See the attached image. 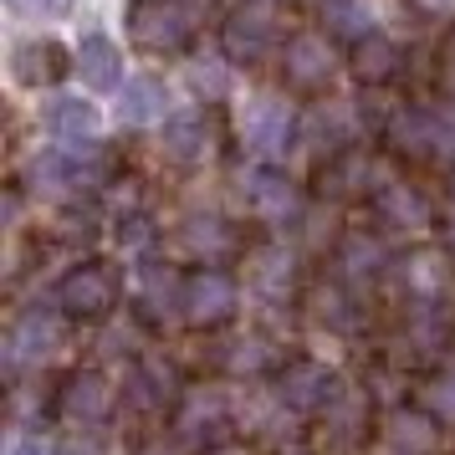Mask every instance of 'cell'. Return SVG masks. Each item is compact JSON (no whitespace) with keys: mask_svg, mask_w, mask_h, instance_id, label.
<instances>
[{"mask_svg":"<svg viewBox=\"0 0 455 455\" xmlns=\"http://www.w3.org/2000/svg\"><path fill=\"white\" fill-rule=\"evenodd\" d=\"M384 139L399 159H455V108H404L394 113Z\"/></svg>","mask_w":455,"mask_h":455,"instance_id":"obj_1","label":"cell"},{"mask_svg":"<svg viewBox=\"0 0 455 455\" xmlns=\"http://www.w3.org/2000/svg\"><path fill=\"white\" fill-rule=\"evenodd\" d=\"M189 36H195L189 0H133L128 5V42L148 57H169L189 46Z\"/></svg>","mask_w":455,"mask_h":455,"instance_id":"obj_2","label":"cell"},{"mask_svg":"<svg viewBox=\"0 0 455 455\" xmlns=\"http://www.w3.org/2000/svg\"><path fill=\"white\" fill-rule=\"evenodd\" d=\"M118 297H124V282L108 261H77L57 282V307L72 323H103L108 312L118 307Z\"/></svg>","mask_w":455,"mask_h":455,"instance_id":"obj_3","label":"cell"},{"mask_svg":"<svg viewBox=\"0 0 455 455\" xmlns=\"http://www.w3.org/2000/svg\"><path fill=\"white\" fill-rule=\"evenodd\" d=\"M235 133H241V144L256 154V159H282L297 139V113H291L287 98H276V92H256L241 103L235 113Z\"/></svg>","mask_w":455,"mask_h":455,"instance_id":"obj_4","label":"cell"},{"mask_svg":"<svg viewBox=\"0 0 455 455\" xmlns=\"http://www.w3.org/2000/svg\"><path fill=\"white\" fill-rule=\"evenodd\" d=\"M26 185H31V195H42V200H72L87 185H98V164L83 159V148H46V154L31 159Z\"/></svg>","mask_w":455,"mask_h":455,"instance_id":"obj_5","label":"cell"},{"mask_svg":"<svg viewBox=\"0 0 455 455\" xmlns=\"http://www.w3.org/2000/svg\"><path fill=\"white\" fill-rule=\"evenodd\" d=\"M52 353H57V323H52L42 307H26L21 317L5 328V348H0V358H5V373H11V379L36 373Z\"/></svg>","mask_w":455,"mask_h":455,"instance_id":"obj_6","label":"cell"},{"mask_svg":"<svg viewBox=\"0 0 455 455\" xmlns=\"http://www.w3.org/2000/svg\"><path fill=\"white\" fill-rule=\"evenodd\" d=\"M235 312H241V291L230 282L226 271H195L185 276V317L189 328H226L235 323Z\"/></svg>","mask_w":455,"mask_h":455,"instance_id":"obj_7","label":"cell"},{"mask_svg":"<svg viewBox=\"0 0 455 455\" xmlns=\"http://www.w3.org/2000/svg\"><path fill=\"white\" fill-rule=\"evenodd\" d=\"M113 384H108L98 369H77L62 379V389H57V414H67L72 425H83V430H98L108 414H113Z\"/></svg>","mask_w":455,"mask_h":455,"instance_id":"obj_8","label":"cell"},{"mask_svg":"<svg viewBox=\"0 0 455 455\" xmlns=\"http://www.w3.org/2000/svg\"><path fill=\"white\" fill-rule=\"evenodd\" d=\"M77 67V57H67L62 42H52V36H36V42H21L11 52V77L16 87L26 92H42V87H57Z\"/></svg>","mask_w":455,"mask_h":455,"instance_id":"obj_9","label":"cell"},{"mask_svg":"<svg viewBox=\"0 0 455 455\" xmlns=\"http://www.w3.org/2000/svg\"><path fill=\"white\" fill-rule=\"evenodd\" d=\"M338 72V52H332L328 36H317V31H302V36H291L287 52H282V77L291 87H328V77Z\"/></svg>","mask_w":455,"mask_h":455,"instance_id":"obj_10","label":"cell"},{"mask_svg":"<svg viewBox=\"0 0 455 455\" xmlns=\"http://www.w3.org/2000/svg\"><path fill=\"white\" fill-rule=\"evenodd\" d=\"M276 394H282V404H287L291 414H323L343 389H338V373H332L328 363H291V369L282 373Z\"/></svg>","mask_w":455,"mask_h":455,"instance_id":"obj_11","label":"cell"},{"mask_svg":"<svg viewBox=\"0 0 455 455\" xmlns=\"http://www.w3.org/2000/svg\"><path fill=\"white\" fill-rule=\"evenodd\" d=\"M241 195L261 220H297L302 215V189L291 185L282 169H251L241 174Z\"/></svg>","mask_w":455,"mask_h":455,"instance_id":"obj_12","label":"cell"},{"mask_svg":"<svg viewBox=\"0 0 455 455\" xmlns=\"http://www.w3.org/2000/svg\"><path fill=\"white\" fill-rule=\"evenodd\" d=\"M369 210L379 215V226L384 230H404V235H414V230L430 226V200H425L410 180H389V185H379L373 189V200H369Z\"/></svg>","mask_w":455,"mask_h":455,"instance_id":"obj_13","label":"cell"},{"mask_svg":"<svg viewBox=\"0 0 455 455\" xmlns=\"http://www.w3.org/2000/svg\"><path fill=\"white\" fill-rule=\"evenodd\" d=\"M271 42H276V26H271V16L261 5H241L226 21V31H220V46H226L230 62H261Z\"/></svg>","mask_w":455,"mask_h":455,"instance_id":"obj_14","label":"cell"},{"mask_svg":"<svg viewBox=\"0 0 455 455\" xmlns=\"http://www.w3.org/2000/svg\"><path fill=\"white\" fill-rule=\"evenodd\" d=\"M180 251H189V256H235V246H241V230L230 226L226 215H215V210H195V215H185V226H180Z\"/></svg>","mask_w":455,"mask_h":455,"instance_id":"obj_15","label":"cell"},{"mask_svg":"<svg viewBox=\"0 0 455 455\" xmlns=\"http://www.w3.org/2000/svg\"><path fill=\"white\" fill-rule=\"evenodd\" d=\"M159 144H164V159L169 164H200L210 154V124L205 113H195V108H185V113H174V118H164V128H159Z\"/></svg>","mask_w":455,"mask_h":455,"instance_id":"obj_16","label":"cell"},{"mask_svg":"<svg viewBox=\"0 0 455 455\" xmlns=\"http://www.w3.org/2000/svg\"><path fill=\"white\" fill-rule=\"evenodd\" d=\"M246 287L256 291V297H267V302H282V297H291V287H297V261H291V251H282V246L251 251V261H246Z\"/></svg>","mask_w":455,"mask_h":455,"instance_id":"obj_17","label":"cell"},{"mask_svg":"<svg viewBox=\"0 0 455 455\" xmlns=\"http://www.w3.org/2000/svg\"><path fill=\"white\" fill-rule=\"evenodd\" d=\"M220 373H235V379H267L271 369H282V348L256 338V332H235L226 348L215 353Z\"/></svg>","mask_w":455,"mask_h":455,"instance_id":"obj_18","label":"cell"},{"mask_svg":"<svg viewBox=\"0 0 455 455\" xmlns=\"http://www.w3.org/2000/svg\"><path fill=\"white\" fill-rule=\"evenodd\" d=\"M46 128L57 133V144L62 148H92L98 144L103 118H98V108L83 103V98H57V103L46 108Z\"/></svg>","mask_w":455,"mask_h":455,"instance_id":"obj_19","label":"cell"},{"mask_svg":"<svg viewBox=\"0 0 455 455\" xmlns=\"http://www.w3.org/2000/svg\"><path fill=\"white\" fill-rule=\"evenodd\" d=\"M174 307H185V276H174L169 267H144L139 276V312H144V323L154 328H164Z\"/></svg>","mask_w":455,"mask_h":455,"instance_id":"obj_20","label":"cell"},{"mask_svg":"<svg viewBox=\"0 0 455 455\" xmlns=\"http://www.w3.org/2000/svg\"><path fill=\"white\" fill-rule=\"evenodd\" d=\"M169 113V87L159 77H128L124 92H118V118L128 128H154L164 124Z\"/></svg>","mask_w":455,"mask_h":455,"instance_id":"obj_21","label":"cell"},{"mask_svg":"<svg viewBox=\"0 0 455 455\" xmlns=\"http://www.w3.org/2000/svg\"><path fill=\"white\" fill-rule=\"evenodd\" d=\"M77 72H83V83L92 87V92L124 87V52H118V42H108V36H83V46H77Z\"/></svg>","mask_w":455,"mask_h":455,"instance_id":"obj_22","label":"cell"},{"mask_svg":"<svg viewBox=\"0 0 455 455\" xmlns=\"http://www.w3.org/2000/svg\"><path fill=\"white\" fill-rule=\"evenodd\" d=\"M394 455H435V440H440V419L430 410H394L389 430H384Z\"/></svg>","mask_w":455,"mask_h":455,"instance_id":"obj_23","label":"cell"},{"mask_svg":"<svg viewBox=\"0 0 455 455\" xmlns=\"http://www.w3.org/2000/svg\"><path fill=\"white\" fill-rule=\"evenodd\" d=\"M338 271L348 276L353 287H369L373 276L389 271V246H384L379 235H343V246H338Z\"/></svg>","mask_w":455,"mask_h":455,"instance_id":"obj_24","label":"cell"},{"mask_svg":"<svg viewBox=\"0 0 455 455\" xmlns=\"http://www.w3.org/2000/svg\"><path fill=\"white\" fill-rule=\"evenodd\" d=\"M230 425V404L220 389L189 394L185 410H180V435L185 440H220V430Z\"/></svg>","mask_w":455,"mask_h":455,"instance_id":"obj_25","label":"cell"},{"mask_svg":"<svg viewBox=\"0 0 455 455\" xmlns=\"http://www.w3.org/2000/svg\"><path fill=\"white\" fill-rule=\"evenodd\" d=\"M174 394H180L174 369H164V363H133V373H128V399H133L139 410L164 414L169 404H174Z\"/></svg>","mask_w":455,"mask_h":455,"instance_id":"obj_26","label":"cell"},{"mask_svg":"<svg viewBox=\"0 0 455 455\" xmlns=\"http://www.w3.org/2000/svg\"><path fill=\"white\" fill-rule=\"evenodd\" d=\"M399 62H404V57H399V46L389 42V36H363V42L353 46V72H358V83H369V87H384L394 77V72H399Z\"/></svg>","mask_w":455,"mask_h":455,"instance_id":"obj_27","label":"cell"},{"mask_svg":"<svg viewBox=\"0 0 455 455\" xmlns=\"http://www.w3.org/2000/svg\"><path fill=\"white\" fill-rule=\"evenodd\" d=\"M323 21H328L332 36L363 42V36L373 31V5L369 0H323Z\"/></svg>","mask_w":455,"mask_h":455,"instance_id":"obj_28","label":"cell"},{"mask_svg":"<svg viewBox=\"0 0 455 455\" xmlns=\"http://www.w3.org/2000/svg\"><path fill=\"white\" fill-rule=\"evenodd\" d=\"M419 404L440 419V425H455V369H445V373H435L430 384L419 389Z\"/></svg>","mask_w":455,"mask_h":455,"instance_id":"obj_29","label":"cell"},{"mask_svg":"<svg viewBox=\"0 0 455 455\" xmlns=\"http://www.w3.org/2000/svg\"><path fill=\"white\" fill-rule=\"evenodd\" d=\"M189 87L200 92V98H220L230 87V72L220 57H189Z\"/></svg>","mask_w":455,"mask_h":455,"instance_id":"obj_30","label":"cell"},{"mask_svg":"<svg viewBox=\"0 0 455 455\" xmlns=\"http://www.w3.org/2000/svg\"><path fill=\"white\" fill-rule=\"evenodd\" d=\"M317 144H328V148H348L353 144L348 108H328V113H317Z\"/></svg>","mask_w":455,"mask_h":455,"instance_id":"obj_31","label":"cell"},{"mask_svg":"<svg viewBox=\"0 0 455 455\" xmlns=\"http://www.w3.org/2000/svg\"><path fill=\"white\" fill-rule=\"evenodd\" d=\"M317 317L328 323V328H348L353 323V302H348V291H317Z\"/></svg>","mask_w":455,"mask_h":455,"instance_id":"obj_32","label":"cell"},{"mask_svg":"<svg viewBox=\"0 0 455 455\" xmlns=\"http://www.w3.org/2000/svg\"><path fill=\"white\" fill-rule=\"evenodd\" d=\"M332 180H338V189H363L369 185V174H363V154H338V169H332Z\"/></svg>","mask_w":455,"mask_h":455,"instance_id":"obj_33","label":"cell"},{"mask_svg":"<svg viewBox=\"0 0 455 455\" xmlns=\"http://www.w3.org/2000/svg\"><path fill=\"white\" fill-rule=\"evenodd\" d=\"M16 16H67L72 0H5Z\"/></svg>","mask_w":455,"mask_h":455,"instance_id":"obj_34","label":"cell"},{"mask_svg":"<svg viewBox=\"0 0 455 455\" xmlns=\"http://www.w3.org/2000/svg\"><path fill=\"white\" fill-rule=\"evenodd\" d=\"M5 455H62L46 435H11V445H5Z\"/></svg>","mask_w":455,"mask_h":455,"instance_id":"obj_35","label":"cell"},{"mask_svg":"<svg viewBox=\"0 0 455 455\" xmlns=\"http://www.w3.org/2000/svg\"><path fill=\"white\" fill-rule=\"evenodd\" d=\"M62 455H108V440L98 430H83V435H72L62 445Z\"/></svg>","mask_w":455,"mask_h":455,"instance_id":"obj_36","label":"cell"},{"mask_svg":"<svg viewBox=\"0 0 455 455\" xmlns=\"http://www.w3.org/2000/svg\"><path fill=\"white\" fill-rule=\"evenodd\" d=\"M133 455H180V445H169V440H148V445H139Z\"/></svg>","mask_w":455,"mask_h":455,"instance_id":"obj_37","label":"cell"},{"mask_svg":"<svg viewBox=\"0 0 455 455\" xmlns=\"http://www.w3.org/2000/svg\"><path fill=\"white\" fill-rule=\"evenodd\" d=\"M205 455H251V445H230V440H215Z\"/></svg>","mask_w":455,"mask_h":455,"instance_id":"obj_38","label":"cell"},{"mask_svg":"<svg viewBox=\"0 0 455 455\" xmlns=\"http://www.w3.org/2000/svg\"><path fill=\"white\" fill-rule=\"evenodd\" d=\"M440 256H445V267H455V226L445 230V251H440Z\"/></svg>","mask_w":455,"mask_h":455,"instance_id":"obj_39","label":"cell"},{"mask_svg":"<svg viewBox=\"0 0 455 455\" xmlns=\"http://www.w3.org/2000/svg\"><path fill=\"white\" fill-rule=\"evenodd\" d=\"M430 11H455V0H425Z\"/></svg>","mask_w":455,"mask_h":455,"instance_id":"obj_40","label":"cell"},{"mask_svg":"<svg viewBox=\"0 0 455 455\" xmlns=\"http://www.w3.org/2000/svg\"><path fill=\"white\" fill-rule=\"evenodd\" d=\"M445 87H451V98H455V62L445 67Z\"/></svg>","mask_w":455,"mask_h":455,"instance_id":"obj_41","label":"cell"},{"mask_svg":"<svg viewBox=\"0 0 455 455\" xmlns=\"http://www.w3.org/2000/svg\"><path fill=\"white\" fill-rule=\"evenodd\" d=\"M451 200H455V180H451Z\"/></svg>","mask_w":455,"mask_h":455,"instance_id":"obj_42","label":"cell"},{"mask_svg":"<svg viewBox=\"0 0 455 455\" xmlns=\"http://www.w3.org/2000/svg\"><path fill=\"white\" fill-rule=\"evenodd\" d=\"M251 5H267V0H251Z\"/></svg>","mask_w":455,"mask_h":455,"instance_id":"obj_43","label":"cell"},{"mask_svg":"<svg viewBox=\"0 0 455 455\" xmlns=\"http://www.w3.org/2000/svg\"><path fill=\"white\" fill-rule=\"evenodd\" d=\"M287 455H302V451H287Z\"/></svg>","mask_w":455,"mask_h":455,"instance_id":"obj_44","label":"cell"},{"mask_svg":"<svg viewBox=\"0 0 455 455\" xmlns=\"http://www.w3.org/2000/svg\"><path fill=\"white\" fill-rule=\"evenodd\" d=\"M435 455H440V451H435Z\"/></svg>","mask_w":455,"mask_h":455,"instance_id":"obj_45","label":"cell"}]
</instances>
